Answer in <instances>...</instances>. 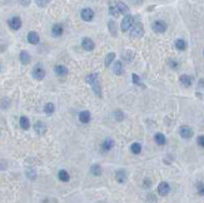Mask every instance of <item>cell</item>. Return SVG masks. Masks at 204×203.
I'll list each match as a JSON object with an SVG mask.
<instances>
[{"label":"cell","mask_w":204,"mask_h":203,"mask_svg":"<svg viewBox=\"0 0 204 203\" xmlns=\"http://www.w3.org/2000/svg\"><path fill=\"white\" fill-rule=\"evenodd\" d=\"M175 48H177L178 50H185L187 43H185L183 39H178V40H175Z\"/></svg>","instance_id":"d4e9b609"},{"label":"cell","mask_w":204,"mask_h":203,"mask_svg":"<svg viewBox=\"0 0 204 203\" xmlns=\"http://www.w3.org/2000/svg\"><path fill=\"white\" fill-rule=\"evenodd\" d=\"M113 72H114V74H117V75L123 74V65H122L120 62H115V63L113 64Z\"/></svg>","instance_id":"7402d4cb"},{"label":"cell","mask_w":204,"mask_h":203,"mask_svg":"<svg viewBox=\"0 0 204 203\" xmlns=\"http://www.w3.org/2000/svg\"><path fill=\"white\" fill-rule=\"evenodd\" d=\"M91 173H93L94 176H100V174H101V168H100V166H99V164H94V166L91 167Z\"/></svg>","instance_id":"f546056e"},{"label":"cell","mask_w":204,"mask_h":203,"mask_svg":"<svg viewBox=\"0 0 204 203\" xmlns=\"http://www.w3.org/2000/svg\"><path fill=\"white\" fill-rule=\"evenodd\" d=\"M20 62H22L23 64H25V65L30 63V55H29V53H28V52L23 50V52L20 53Z\"/></svg>","instance_id":"44dd1931"},{"label":"cell","mask_w":204,"mask_h":203,"mask_svg":"<svg viewBox=\"0 0 204 203\" xmlns=\"http://www.w3.org/2000/svg\"><path fill=\"white\" fill-rule=\"evenodd\" d=\"M115 4H117V8H118V10H119V13H120V14H123V15H128L129 8H128V7H127L124 3H122V2H117Z\"/></svg>","instance_id":"e0dca14e"},{"label":"cell","mask_w":204,"mask_h":203,"mask_svg":"<svg viewBox=\"0 0 204 203\" xmlns=\"http://www.w3.org/2000/svg\"><path fill=\"white\" fill-rule=\"evenodd\" d=\"M130 149H132V152H133L134 154H139V153L142 152V146H140L139 143H133L132 147H130Z\"/></svg>","instance_id":"f1b7e54d"},{"label":"cell","mask_w":204,"mask_h":203,"mask_svg":"<svg viewBox=\"0 0 204 203\" xmlns=\"http://www.w3.org/2000/svg\"><path fill=\"white\" fill-rule=\"evenodd\" d=\"M54 111H55V107H54L53 103H46V104H45L44 112H45L46 114H51V113H54Z\"/></svg>","instance_id":"83f0119b"},{"label":"cell","mask_w":204,"mask_h":203,"mask_svg":"<svg viewBox=\"0 0 204 203\" xmlns=\"http://www.w3.org/2000/svg\"><path fill=\"white\" fill-rule=\"evenodd\" d=\"M179 133H180V136H182L183 138H185V139H189V138L193 137V129H192L190 127H188V126H183V127L180 128Z\"/></svg>","instance_id":"ba28073f"},{"label":"cell","mask_w":204,"mask_h":203,"mask_svg":"<svg viewBox=\"0 0 204 203\" xmlns=\"http://www.w3.org/2000/svg\"><path fill=\"white\" fill-rule=\"evenodd\" d=\"M90 118H91V114H90L89 111H83V112L79 113V121L81 123H84V124L89 123L90 122Z\"/></svg>","instance_id":"4fadbf2b"},{"label":"cell","mask_w":204,"mask_h":203,"mask_svg":"<svg viewBox=\"0 0 204 203\" xmlns=\"http://www.w3.org/2000/svg\"><path fill=\"white\" fill-rule=\"evenodd\" d=\"M134 25V18L132 15H125L124 19L122 20V25H120V29L122 32H128L129 29H132V27Z\"/></svg>","instance_id":"7a4b0ae2"},{"label":"cell","mask_w":204,"mask_h":203,"mask_svg":"<svg viewBox=\"0 0 204 203\" xmlns=\"http://www.w3.org/2000/svg\"><path fill=\"white\" fill-rule=\"evenodd\" d=\"M152 28H153V30H154L155 33H164V32L167 30V24H165L163 20H155V22L153 23Z\"/></svg>","instance_id":"277c9868"},{"label":"cell","mask_w":204,"mask_h":203,"mask_svg":"<svg viewBox=\"0 0 204 203\" xmlns=\"http://www.w3.org/2000/svg\"><path fill=\"white\" fill-rule=\"evenodd\" d=\"M203 53H204V52H203Z\"/></svg>","instance_id":"ab89813d"},{"label":"cell","mask_w":204,"mask_h":203,"mask_svg":"<svg viewBox=\"0 0 204 203\" xmlns=\"http://www.w3.org/2000/svg\"><path fill=\"white\" fill-rule=\"evenodd\" d=\"M28 176H29V178H32V179H33V178H35V176H36V174H35V172H34V171L29 169V171H28Z\"/></svg>","instance_id":"d590c367"},{"label":"cell","mask_w":204,"mask_h":203,"mask_svg":"<svg viewBox=\"0 0 204 203\" xmlns=\"http://www.w3.org/2000/svg\"><path fill=\"white\" fill-rule=\"evenodd\" d=\"M39 40H40V38H39V34L36 32H29V34H28V42L30 44L36 45L39 43Z\"/></svg>","instance_id":"7c38bea8"},{"label":"cell","mask_w":204,"mask_h":203,"mask_svg":"<svg viewBox=\"0 0 204 203\" xmlns=\"http://www.w3.org/2000/svg\"><path fill=\"white\" fill-rule=\"evenodd\" d=\"M115 179H117L119 183H124V182L127 181V173H125V171H123V169L117 171V173H115Z\"/></svg>","instance_id":"2e32d148"},{"label":"cell","mask_w":204,"mask_h":203,"mask_svg":"<svg viewBox=\"0 0 204 203\" xmlns=\"http://www.w3.org/2000/svg\"><path fill=\"white\" fill-rule=\"evenodd\" d=\"M109 30H110L112 35H114V37H115V35H117V33H118V32H117V29H115V23H114V22H112V20L109 22Z\"/></svg>","instance_id":"4dcf8cb0"},{"label":"cell","mask_w":204,"mask_h":203,"mask_svg":"<svg viewBox=\"0 0 204 203\" xmlns=\"http://www.w3.org/2000/svg\"><path fill=\"white\" fill-rule=\"evenodd\" d=\"M80 17H81V19L84 22H90L94 18V12L90 8H84L81 10V13H80Z\"/></svg>","instance_id":"5b68a950"},{"label":"cell","mask_w":204,"mask_h":203,"mask_svg":"<svg viewBox=\"0 0 204 203\" xmlns=\"http://www.w3.org/2000/svg\"><path fill=\"white\" fill-rule=\"evenodd\" d=\"M54 72H55V74L59 75V77H64V75L68 74V69H66V67H64V65H56V67L54 68Z\"/></svg>","instance_id":"9a60e30c"},{"label":"cell","mask_w":204,"mask_h":203,"mask_svg":"<svg viewBox=\"0 0 204 203\" xmlns=\"http://www.w3.org/2000/svg\"><path fill=\"white\" fill-rule=\"evenodd\" d=\"M132 77H133V82H134L135 84H139V85H142V83H140V78H139L137 74H133Z\"/></svg>","instance_id":"836d02e7"},{"label":"cell","mask_w":204,"mask_h":203,"mask_svg":"<svg viewBox=\"0 0 204 203\" xmlns=\"http://www.w3.org/2000/svg\"><path fill=\"white\" fill-rule=\"evenodd\" d=\"M114 58H115V54H114V53H109V54L107 55L105 60H104L105 67H110V64H112V62L114 60Z\"/></svg>","instance_id":"4316f807"},{"label":"cell","mask_w":204,"mask_h":203,"mask_svg":"<svg viewBox=\"0 0 204 203\" xmlns=\"http://www.w3.org/2000/svg\"><path fill=\"white\" fill-rule=\"evenodd\" d=\"M9 27L13 29V30H18L22 28V19L19 17H13L10 20H9Z\"/></svg>","instance_id":"52a82bcc"},{"label":"cell","mask_w":204,"mask_h":203,"mask_svg":"<svg viewBox=\"0 0 204 203\" xmlns=\"http://www.w3.org/2000/svg\"><path fill=\"white\" fill-rule=\"evenodd\" d=\"M81 47H83L85 50L90 52V50H93V49H94L95 44H94V42H93L90 38H84V39L81 40Z\"/></svg>","instance_id":"30bf717a"},{"label":"cell","mask_w":204,"mask_h":203,"mask_svg":"<svg viewBox=\"0 0 204 203\" xmlns=\"http://www.w3.org/2000/svg\"><path fill=\"white\" fill-rule=\"evenodd\" d=\"M51 34L54 37H60L63 34V27L60 24H55L53 28H51Z\"/></svg>","instance_id":"d6986e66"},{"label":"cell","mask_w":204,"mask_h":203,"mask_svg":"<svg viewBox=\"0 0 204 203\" xmlns=\"http://www.w3.org/2000/svg\"><path fill=\"white\" fill-rule=\"evenodd\" d=\"M143 34H144V29H143V25L140 23H137L132 27V29H130V37L132 38H140V37H143Z\"/></svg>","instance_id":"3957f363"},{"label":"cell","mask_w":204,"mask_h":203,"mask_svg":"<svg viewBox=\"0 0 204 203\" xmlns=\"http://www.w3.org/2000/svg\"><path fill=\"white\" fill-rule=\"evenodd\" d=\"M20 127L23 129H29V127H30V122H29V119L25 116L20 117Z\"/></svg>","instance_id":"cb8c5ba5"},{"label":"cell","mask_w":204,"mask_h":203,"mask_svg":"<svg viewBox=\"0 0 204 203\" xmlns=\"http://www.w3.org/2000/svg\"><path fill=\"white\" fill-rule=\"evenodd\" d=\"M30 2H20V4H23V5H28Z\"/></svg>","instance_id":"f35d334b"},{"label":"cell","mask_w":204,"mask_h":203,"mask_svg":"<svg viewBox=\"0 0 204 203\" xmlns=\"http://www.w3.org/2000/svg\"><path fill=\"white\" fill-rule=\"evenodd\" d=\"M109 13H110V15L117 17V18L120 15V13H119V10H118V8H117V4H112V5L109 7Z\"/></svg>","instance_id":"484cf974"},{"label":"cell","mask_w":204,"mask_h":203,"mask_svg":"<svg viewBox=\"0 0 204 203\" xmlns=\"http://www.w3.org/2000/svg\"><path fill=\"white\" fill-rule=\"evenodd\" d=\"M169 64H170V65H172V68H174V69L178 67V63H175L174 60H169Z\"/></svg>","instance_id":"74e56055"},{"label":"cell","mask_w":204,"mask_h":203,"mask_svg":"<svg viewBox=\"0 0 204 203\" xmlns=\"http://www.w3.org/2000/svg\"><path fill=\"white\" fill-rule=\"evenodd\" d=\"M192 82H193V79H192L190 75H187V74L180 75V83H182L184 87H190Z\"/></svg>","instance_id":"ac0fdd59"},{"label":"cell","mask_w":204,"mask_h":203,"mask_svg":"<svg viewBox=\"0 0 204 203\" xmlns=\"http://www.w3.org/2000/svg\"><path fill=\"white\" fill-rule=\"evenodd\" d=\"M33 77H34L35 79H38V80H41V79H44V77H45V70H44L40 65H36V67L33 69Z\"/></svg>","instance_id":"8992f818"},{"label":"cell","mask_w":204,"mask_h":203,"mask_svg":"<svg viewBox=\"0 0 204 203\" xmlns=\"http://www.w3.org/2000/svg\"><path fill=\"white\" fill-rule=\"evenodd\" d=\"M49 2H48V0H45V2H40V0H38V2H36V4L38 5H40V7H44V5H46Z\"/></svg>","instance_id":"8d00e7d4"},{"label":"cell","mask_w":204,"mask_h":203,"mask_svg":"<svg viewBox=\"0 0 204 203\" xmlns=\"http://www.w3.org/2000/svg\"><path fill=\"white\" fill-rule=\"evenodd\" d=\"M113 146H114V142L110 138H107V139L103 141V143H101V151L108 152V151H110L113 148Z\"/></svg>","instance_id":"5bb4252c"},{"label":"cell","mask_w":204,"mask_h":203,"mask_svg":"<svg viewBox=\"0 0 204 203\" xmlns=\"http://www.w3.org/2000/svg\"><path fill=\"white\" fill-rule=\"evenodd\" d=\"M197 189H198V193H199L200 196H203V194H204V184H203V183H200V182H199V183L197 184Z\"/></svg>","instance_id":"d6a6232c"},{"label":"cell","mask_w":204,"mask_h":203,"mask_svg":"<svg viewBox=\"0 0 204 203\" xmlns=\"http://www.w3.org/2000/svg\"><path fill=\"white\" fill-rule=\"evenodd\" d=\"M169 191H170V187H169V184L167 182H160L159 183V186H158V193L160 196H167L169 193Z\"/></svg>","instance_id":"9c48e42d"},{"label":"cell","mask_w":204,"mask_h":203,"mask_svg":"<svg viewBox=\"0 0 204 203\" xmlns=\"http://www.w3.org/2000/svg\"><path fill=\"white\" fill-rule=\"evenodd\" d=\"M58 177H59V179H60L61 182H68V181H69V173H68L65 169H61V171H59V173H58Z\"/></svg>","instance_id":"603a6c76"},{"label":"cell","mask_w":204,"mask_h":203,"mask_svg":"<svg viewBox=\"0 0 204 203\" xmlns=\"http://www.w3.org/2000/svg\"><path fill=\"white\" fill-rule=\"evenodd\" d=\"M197 142H198V144L200 147H204V136H199L198 139H197Z\"/></svg>","instance_id":"e575fe53"},{"label":"cell","mask_w":204,"mask_h":203,"mask_svg":"<svg viewBox=\"0 0 204 203\" xmlns=\"http://www.w3.org/2000/svg\"><path fill=\"white\" fill-rule=\"evenodd\" d=\"M85 82L91 87L93 92L98 95V97H101V88H100V79H99V75L95 74V73H91L89 74L86 78H85Z\"/></svg>","instance_id":"6da1fadb"},{"label":"cell","mask_w":204,"mask_h":203,"mask_svg":"<svg viewBox=\"0 0 204 203\" xmlns=\"http://www.w3.org/2000/svg\"><path fill=\"white\" fill-rule=\"evenodd\" d=\"M154 141H155V143L159 144V146H164L165 142H167L164 134H162V133H157V134L154 136Z\"/></svg>","instance_id":"ffe728a7"},{"label":"cell","mask_w":204,"mask_h":203,"mask_svg":"<svg viewBox=\"0 0 204 203\" xmlns=\"http://www.w3.org/2000/svg\"><path fill=\"white\" fill-rule=\"evenodd\" d=\"M114 116H115V119H117V121H123V119H124V113L120 112V111H117V112L114 113Z\"/></svg>","instance_id":"1f68e13d"},{"label":"cell","mask_w":204,"mask_h":203,"mask_svg":"<svg viewBox=\"0 0 204 203\" xmlns=\"http://www.w3.org/2000/svg\"><path fill=\"white\" fill-rule=\"evenodd\" d=\"M34 131L36 132L38 136H43L45 132H46V126L43 123V122H36L34 124Z\"/></svg>","instance_id":"8fae6325"}]
</instances>
